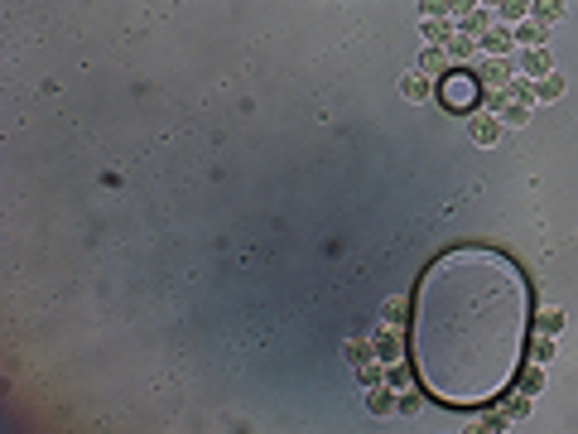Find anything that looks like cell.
<instances>
[{"label":"cell","mask_w":578,"mask_h":434,"mask_svg":"<svg viewBox=\"0 0 578 434\" xmlns=\"http://www.w3.org/2000/svg\"><path fill=\"white\" fill-rule=\"evenodd\" d=\"M372 347H376V357H381V362H386V367H390V362H395V357H400V338H395V333H390V328H376V338H372Z\"/></svg>","instance_id":"277c9868"},{"label":"cell","mask_w":578,"mask_h":434,"mask_svg":"<svg viewBox=\"0 0 578 434\" xmlns=\"http://www.w3.org/2000/svg\"><path fill=\"white\" fill-rule=\"evenodd\" d=\"M444 102L463 111V106H477V73H453L444 78Z\"/></svg>","instance_id":"7a4b0ae2"},{"label":"cell","mask_w":578,"mask_h":434,"mask_svg":"<svg viewBox=\"0 0 578 434\" xmlns=\"http://www.w3.org/2000/svg\"><path fill=\"white\" fill-rule=\"evenodd\" d=\"M559 15H564V0H535V5H530V20H535V24H554Z\"/></svg>","instance_id":"30bf717a"},{"label":"cell","mask_w":578,"mask_h":434,"mask_svg":"<svg viewBox=\"0 0 578 434\" xmlns=\"http://www.w3.org/2000/svg\"><path fill=\"white\" fill-rule=\"evenodd\" d=\"M564 328V314L559 309H540V333H559Z\"/></svg>","instance_id":"d6986e66"},{"label":"cell","mask_w":578,"mask_h":434,"mask_svg":"<svg viewBox=\"0 0 578 434\" xmlns=\"http://www.w3.org/2000/svg\"><path fill=\"white\" fill-rule=\"evenodd\" d=\"M367 410H372V415H390V410H395L390 386H372V391H367Z\"/></svg>","instance_id":"ba28073f"},{"label":"cell","mask_w":578,"mask_h":434,"mask_svg":"<svg viewBox=\"0 0 578 434\" xmlns=\"http://www.w3.org/2000/svg\"><path fill=\"white\" fill-rule=\"evenodd\" d=\"M477 83L506 92V83H511V63H506V58H496V53H487V58L477 63Z\"/></svg>","instance_id":"3957f363"},{"label":"cell","mask_w":578,"mask_h":434,"mask_svg":"<svg viewBox=\"0 0 578 434\" xmlns=\"http://www.w3.org/2000/svg\"><path fill=\"white\" fill-rule=\"evenodd\" d=\"M521 73H540V78L549 73V53H544V43H540V48H526V53H521Z\"/></svg>","instance_id":"9c48e42d"},{"label":"cell","mask_w":578,"mask_h":434,"mask_svg":"<svg viewBox=\"0 0 578 434\" xmlns=\"http://www.w3.org/2000/svg\"><path fill=\"white\" fill-rule=\"evenodd\" d=\"M381 377H386V372H381V367H372V362H367V367H362V386H376V382H381Z\"/></svg>","instance_id":"4316f807"},{"label":"cell","mask_w":578,"mask_h":434,"mask_svg":"<svg viewBox=\"0 0 578 434\" xmlns=\"http://www.w3.org/2000/svg\"><path fill=\"white\" fill-rule=\"evenodd\" d=\"M482 5H501V0H482Z\"/></svg>","instance_id":"f546056e"},{"label":"cell","mask_w":578,"mask_h":434,"mask_svg":"<svg viewBox=\"0 0 578 434\" xmlns=\"http://www.w3.org/2000/svg\"><path fill=\"white\" fill-rule=\"evenodd\" d=\"M501 15L506 20H526L530 15V0H501Z\"/></svg>","instance_id":"44dd1931"},{"label":"cell","mask_w":578,"mask_h":434,"mask_svg":"<svg viewBox=\"0 0 578 434\" xmlns=\"http://www.w3.org/2000/svg\"><path fill=\"white\" fill-rule=\"evenodd\" d=\"M487 29H492V15L472 5V10H467V20H463V34H487Z\"/></svg>","instance_id":"5bb4252c"},{"label":"cell","mask_w":578,"mask_h":434,"mask_svg":"<svg viewBox=\"0 0 578 434\" xmlns=\"http://www.w3.org/2000/svg\"><path fill=\"white\" fill-rule=\"evenodd\" d=\"M444 48H449L453 58H467V53H472V34H453V39L444 43Z\"/></svg>","instance_id":"7402d4cb"},{"label":"cell","mask_w":578,"mask_h":434,"mask_svg":"<svg viewBox=\"0 0 578 434\" xmlns=\"http://www.w3.org/2000/svg\"><path fill=\"white\" fill-rule=\"evenodd\" d=\"M449 10V0H424V15H444Z\"/></svg>","instance_id":"f1b7e54d"},{"label":"cell","mask_w":578,"mask_h":434,"mask_svg":"<svg viewBox=\"0 0 578 434\" xmlns=\"http://www.w3.org/2000/svg\"><path fill=\"white\" fill-rule=\"evenodd\" d=\"M400 92H405V102H424V97H429V73H410V78L400 83Z\"/></svg>","instance_id":"8fae6325"},{"label":"cell","mask_w":578,"mask_h":434,"mask_svg":"<svg viewBox=\"0 0 578 434\" xmlns=\"http://www.w3.org/2000/svg\"><path fill=\"white\" fill-rule=\"evenodd\" d=\"M472 5H477V0H449V15H467Z\"/></svg>","instance_id":"83f0119b"},{"label":"cell","mask_w":578,"mask_h":434,"mask_svg":"<svg viewBox=\"0 0 578 434\" xmlns=\"http://www.w3.org/2000/svg\"><path fill=\"white\" fill-rule=\"evenodd\" d=\"M526 280L506 256L487 246L439 256L414 295L410 352L419 382L458 410L506 396L526 362Z\"/></svg>","instance_id":"6da1fadb"},{"label":"cell","mask_w":578,"mask_h":434,"mask_svg":"<svg viewBox=\"0 0 578 434\" xmlns=\"http://www.w3.org/2000/svg\"><path fill=\"white\" fill-rule=\"evenodd\" d=\"M342 352H347V362H357V367H367V362H372V338H347V347H342Z\"/></svg>","instance_id":"7c38bea8"},{"label":"cell","mask_w":578,"mask_h":434,"mask_svg":"<svg viewBox=\"0 0 578 434\" xmlns=\"http://www.w3.org/2000/svg\"><path fill=\"white\" fill-rule=\"evenodd\" d=\"M472 140H477V145H496V140H501V121H496V116H477V121H472Z\"/></svg>","instance_id":"52a82bcc"},{"label":"cell","mask_w":578,"mask_h":434,"mask_svg":"<svg viewBox=\"0 0 578 434\" xmlns=\"http://www.w3.org/2000/svg\"><path fill=\"white\" fill-rule=\"evenodd\" d=\"M405 309H410V304H405V300H390V304H386V323H395V318H400Z\"/></svg>","instance_id":"484cf974"},{"label":"cell","mask_w":578,"mask_h":434,"mask_svg":"<svg viewBox=\"0 0 578 434\" xmlns=\"http://www.w3.org/2000/svg\"><path fill=\"white\" fill-rule=\"evenodd\" d=\"M526 410H530V396H526V391H521V396H511V400H506V415H526Z\"/></svg>","instance_id":"603a6c76"},{"label":"cell","mask_w":578,"mask_h":434,"mask_svg":"<svg viewBox=\"0 0 578 434\" xmlns=\"http://www.w3.org/2000/svg\"><path fill=\"white\" fill-rule=\"evenodd\" d=\"M496 111H501L506 126H526V121H530V102H506V106H496Z\"/></svg>","instance_id":"4fadbf2b"},{"label":"cell","mask_w":578,"mask_h":434,"mask_svg":"<svg viewBox=\"0 0 578 434\" xmlns=\"http://www.w3.org/2000/svg\"><path fill=\"white\" fill-rule=\"evenodd\" d=\"M511 43H516V34H511L506 24H496V29H487V34H482V53H506Z\"/></svg>","instance_id":"8992f818"},{"label":"cell","mask_w":578,"mask_h":434,"mask_svg":"<svg viewBox=\"0 0 578 434\" xmlns=\"http://www.w3.org/2000/svg\"><path fill=\"white\" fill-rule=\"evenodd\" d=\"M559 92H564V83H559L554 73H544V83H535V102H554Z\"/></svg>","instance_id":"e0dca14e"},{"label":"cell","mask_w":578,"mask_h":434,"mask_svg":"<svg viewBox=\"0 0 578 434\" xmlns=\"http://www.w3.org/2000/svg\"><path fill=\"white\" fill-rule=\"evenodd\" d=\"M444 68H449V53H444V43H429V48L419 53V73H429V78H434V73H444Z\"/></svg>","instance_id":"5b68a950"},{"label":"cell","mask_w":578,"mask_h":434,"mask_svg":"<svg viewBox=\"0 0 578 434\" xmlns=\"http://www.w3.org/2000/svg\"><path fill=\"white\" fill-rule=\"evenodd\" d=\"M540 386H544V377H540V372H526V377H521V391H526V396H535Z\"/></svg>","instance_id":"cb8c5ba5"},{"label":"cell","mask_w":578,"mask_h":434,"mask_svg":"<svg viewBox=\"0 0 578 434\" xmlns=\"http://www.w3.org/2000/svg\"><path fill=\"white\" fill-rule=\"evenodd\" d=\"M516 39L526 43V48H540V43H544V24H535V20H530V24H521V29H516Z\"/></svg>","instance_id":"2e32d148"},{"label":"cell","mask_w":578,"mask_h":434,"mask_svg":"<svg viewBox=\"0 0 578 434\" xmlns=\"http://www.w3.org/2000/svg\"><path fill=\"white\" fill-rule=\"evenodd\" d=\"M506 97L511 102H535V83H506Z\"/></svg>","instance_id":"ffe728a7"},{"label":"cell","mask_w":578,"mask_h":434,"mask_svg":"<svg viewBox=\"0 0 578 434\" xmlns=\"http://www.w3.org/2000/svg\"><path fill=\"white\" fill-rule=\"evenodd\" d=\"M530 357H535V362H549V357H554V333H540L535 343H530Z\"/></svg>","instance_id":"ac0fdd59"},{"label":"cell","mask_w":578,"mask_h":434,"mask_svg":"<svg viewBox=\"0 0 578 434\" xmlns=\"http://www.w3.org/2000/svg\"><path fill=\"white\" fill-rule=\"evenodd\" d=\"M395 405H400V410H405V415H414V410H419V391H405V396H400V400H395Z\"/></svg>","instance_id":"d4e9b609"},{"label":"cell","mask_w":578,"mask_h":434,"mask_svg":"<svg viewBox=\"0 0 578 434\" xmlns=\"http://www.w3.org/2000/svg\"><path fill=\"white\" fill-rule=\"evenodd\" d=\"M424 39H429V43H449V39H453V34H449V20L429 15V20H424Z\"/></svg>","instance_id":"9a60e30c"}]
</instances>
